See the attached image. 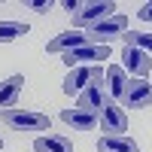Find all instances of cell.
I'll return each instance as SVG.
<instances>
[{"label": "cell", "instance_id": "277c9868", "mask_svg": "<svg viewBox=\"0 0 152 152\" xmlns=\"http://www.w3.org/2000/svg\"><path fill=\"white\" fill-rule=\"evenodd\" d=\"M61 58H64V64H67L70 70H73V67H94V64H100V61L110 58V46H94V43H88V46L73 49V52H64Z\"/></svg>", "mask_w": 152, "mask_h": 152}, {"label": "cell", "instance_id": "9a60e30c", "mask_svg": "<svg viewBox=\"0 0 152 152\" xmlns=\"http://www.w3.org/2000/svg\"><path fill=\"white\" fill-rule=\"evenodd\" d=\"M97 152H140V146H137V140H131L128 134H122V137L104 134L97 140Z\"/></svg>", "mask_w": 152, "mask_h": 152}, {"label": "cell", "instance_id": "8992f818", "mask_svg": "<svg viewBox=\"0 0 152 152\" xmlns=\"http://www.w3.org/2000/svg\"><path fill=\"white\" fill-rule=\"evenodd\" d=\"M110 104H113V100H110L107 88H104V76H97L85 91L76 94V107H79V110H88V113H100V110L110 107Z\"/></svg>", "mask_w": 152, "mask_h": 152}, {"label": "cell", "instance_id": "6da1fadb", "mask_svg": "<svg viewBox=\"0 0 152 152\" xmlns=\"http://www.w3.org/2000/svg\"><path fill=\"white\" fill-rule=\"evenodd\" d=\"M0 119L12 131H31V134H46L52 125L46 113H37V110H3Z\"/></svg>", "mask_w": 152, "mask_h": 152}, {"label": "cell", "instance_id": "e0dca14e", "mask_svg": "<svg viewBox=\"0 0 152 152\" xmlns=\"http://www.w3.org/2000/svg\"><path fill=\"white\" fill-rule=\"evenodd\" d=\"M31 31L28 21H0V43H12Z\"/></svg>", "mask_w": 152, "mask_h": 152}, {"label": "cell", "instance_id": "8fae6325", "mask_svg": "<svg viewBox=\"0 0 152 152\" xmlns=\"http://www.w3.org/2000/svg\"><path fill=\"white\" fill-rule=\"evenodd\" d=\"M104 88H107V94H110V100L113 104H119L122 100V94H125V85H128V73L122 70V64H110L107 70H104Z\"/></svg>", "mask_w": 152, "mask_h": 152}, {"label": "cell", "instance_id": "5bb4252c", "mask_svg": "<svg viewBox=\"0 0 152 152\" xmlns=\"http://www.w3.org/2000/svg\"><path fill=\"white\" fill-rule=\"evenodd\" d=\"M34 152H73V143L64 134H40L34 140Z\"/></svg>", "mask_w": 152, "mask_h": 152}, {"label": "cell", "instance_id": "d6986e66", "mask_svg": "<svg viewBox=\"0 0 152 152\" xmlns=\"http://www.w3.org/2000/svg\"><path fill=\"white\" fill-rule=\"evenodd\" d=\"M31 9H37V12H49L52 9V0H43V3H28Z\"/></svg>", "mask_w": 152, "mask_h": 152}, {"label": "cell", "instance_id": "30bf717a", "mask_svg": "<svg viewBox=\"0 0 152 152\" xmlns=\"http://www.w3.org/2000/svg\"><path fill=\"white\" fill-rule=\"evenodd\" d=\"M79 46H88V34H82V31H64V34H58L55 40L46 43V52L49 55H64V52H73V49H79Z\"/></svg>", "mask_w": 152, "mask_h": 152}, {"label": "cell", "instance_id": "2e32d148", "mask_svg": "<svg viewBox=\"0 0 152 152\" xmlns=\"http://www.w3.org/2000/svg\"><path fill=\"white\" fill-rule=\"evenodd\" d=\"M122 40H125V46L140 49V52L152 55V34H143V31H125V34H122Z\"/></svg>", "mask_w": 152, "mask_h": 152}, {"label": "cell", "instance_id": "7a4b0ae2", "mask_svg": "<svg viewBox=\"0 0 152 152\" xmlns=\"http://www.w3.org/2000/svg\"><path fill=\"white\" fill-rule=\"evenodd\" d=\"M116 15V3L113 0H97V3H79V9L73 12V31L76 28H94L104 18Z\"/></svg>", "mask_w": 152, "mask_h": 152}, {"label": "cell", "instance_id": "7c38bea8", "mask_svg": "<svg viewBox=\"0 0 152 152\" xmlns=\"http://www.w3.org/2000/svg\"><path fill=\"white\" fill-rule=\"evenodd\" d=\"M61 122L76 128V131H94L97 128V113H88V110H79V107L61 110Z\"/></svg>", "mask_w": 152, "mask_h": 152}, {"label": "cell", "instance_id": "ffe728a7", "mask_svg": "<svg viewBox=\"0 0 152 152\" xmlns=\"http://www.w3.org/2000/svg\"><path fill=\"white\" fill-rule=\"evenodd\" d=\"M61 6H64V9L70 12V15H73V12L79 9V0H64V3H61Z\"/></svg>", "mask_w": 152, "mask_h": 152}, {"label": "cell", "instance_id": "52a82bcc", "mask_svg": "<svg viewBox=\"0 0 152 152\" xmlns=\"http://www.w3.org/2000/svg\"><path fill=\"white\" fill-rule=\"evenodd\" d=\"M97 128L110 134V137H122L125 131H128V116H125V110L119 104H110L97 113Z\"/></svg>", "mask_w": 152, "mask_h": 152}, {"label": "cell", "instance_id": "ac0fdd59", "mask_svg": "<svg viewBox=\"0 0 152 152\" xmlns=\"http://www.w3.org/2000/svg\"><path fill=\"white\" fill-rule=\"evenodd\" d=\"M137 18L140 21H152V3H143L140 9H137Z\"/></svg>", "mask_w": 152, "mask_h": 152}, {"label": "cell", "instance_id": "ba28073f", "mask_svg": "<svg viewBox=\"0 0 152 152\" xmlns=\"http://www.w3.org/2000/svg\"><path fill=\"white\" fill-rule=\"evenodd\" d=\"M97 76H104V67H100V64H94V67H73V70L64 76V94L73 97V94L85 91Z\"/></svg>", "mask_w": 152, "mask_h": 152}, {"label": "cell", "instance_id": "9c48e42d", "mask_svg": "<svg viewBox=\"0 0 152 152\" xmlns=\"http://www.w3.org/2000/svg\"><path fill=\"white\" fill-rule=\"evenodd\" d=\"M122 70L125 73H134L137 79H149V70H152V58L140 49H131L125 46L122 49Z\"/></svg>", "mask_w": 152, "mask_h": 152}, {"label": "cell", "instance_id": "4fadbf2b", "mask_svg": "<svg viewBox=\"0 0 152 152\" xmlns=\"http://www.w3.org/2000/svg\"><path fill=\"white\" fill-rule=\"evenodd\" d=\"M21 88H24V76L21 73H15V76H9V79L0 82V113L3 110H15Z\"/></svg>", "mask_w": 152, "mask_h": 152}, {"label": "cell", "instance_id": "44dd1931", "mask_svg": "<svg viewBox=\"0 0 152 152\" xmlns=\"http://www.w3.org/2000/svg\"><path fill=\"white\" fill-rule=\"evenodd\" d=\"M0 152H3V140H0Z\"/></svg>", "mask_w": 152, "mask_h": 152}, {"label": "cell", "instance_id": "5b68a950", "mask_svg": "<svg viewBox=\"0 0 152 152\" xmlns=\"http://www.w3.org/2000/svg\"><path fill=\"white\" fill-rule=\"evenodd\" d=\"M119 107H125V110H146V107H152V85H149V79H128Z\"/></svg>", "mask_w": 152, "mask_h": 152}, {"label": "cell", "instance_id": "3957f363", "mask_svg": "<svg viewBox=\"0 0 152 152\" xmlns=\"http://www.w3.org/2000/svg\"><path fill=\"white\" fill-rule=\"evenodd\" d=\"M125 31H128V15H125V12H116V15L104 18L100 24L88 28V43H94V46H107V43H113V40H119Z\"/></svg>", "mask_w": 152, "mask_h": 152}]
</instances>
